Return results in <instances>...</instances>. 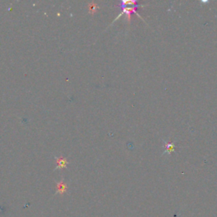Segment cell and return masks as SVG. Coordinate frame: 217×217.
Here are the masks:
<instances>
[{
	"mask_svg": "<svg viewBox=\"0 0 217 217\" xmlns=\"http://www.w3.org/2000/svg\"><path fill=\"white\" fill-rule=\"evenodd\" d=\"M138 5H134V6H130V7H128V6H125V5H121V8L122 9V12L118 15V16L115 19V21H114V22L115 21H116L117 20L120 18V17L122 15H127V22L128 24H130L131 23V19H132V13H135V14H137L138 15V16L140 17L142 20H143V18L140 16L138 14V11H137V8H138Z\"/></svg>",
	"mask_w": 217,
	"mask_h": 217,
	"instance_id": "1",
	"label": "cell"
},
{
	"mask_svg": "<svg viewBox=\"0 0 217 217\" xmlns=\"http://www.w3.org/2000/svg\"><path fill=\"white\" fill-rule=\"evenodd\" d=\"M67 190V185L64 182H60L57 183V190H56V194L57 193H60L63 194L64 193H65Z\"/></svg>",
	"mask_w": 217,
	"mask_h": 217,
	"instance_id": "2",
	"label": "cell"
},
{
	"mask_svg": "<svg viewBox=\"0 0 217 217\" xmlns=\"http://www.w3.org/2000/svg\"><path fill=\"white\" fill-rule=\"evenodd\" d=\"M175 150V144L171 141L165 143V154H171Z\"/></svg>",
	"mask_w": 217,
	"mask_h": 217,
	"instance_id": "3",
	"label": "cell"
},
{
	"mask_svg": "<svg viewBox=\"0 0 217 217\" xmlns=\"http://www.w3.org/2000/svg\"><path fill=\"white\" fill-rule=\"evenodd\" d=\"M56 160H57V164H58V166L56 169H58V168H60V169H62V168H65V167L66 166L67 164H68V162L65 159H63V158H55Z\"/></svg>",
	"mask_w": 217,
	"mask_h": 217,
	"instance_id": "4",
	"label": "cell"
},
{
	"mask_svg": "<svg viewBox=\"0 0 217 217\" xmlns=\"http://www.w3.org/2000/svg\"><path fill=\"white\" fill-rule=\"evenodd\" d=\"M88 8H89V11L91 12V13H94V12L96 11V10H97L99 7H98V5H97L95 3H91V4H89V5H88Z\"/></svg>",
	"mask_w": 217,
	"mask_h": 217,
	"instance_id": "5",
	"label": "cell"
}]
</instances>
